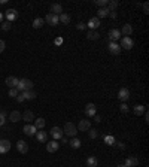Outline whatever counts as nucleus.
<instances>
[{
	"label": "nucleus",
	"instance_id": "1",
	"mask_svg": "<svg viewBox=\"0 0 149 167\" xmlns=\"http://www.w3.org/2000/svg\"><path fill=\"white\" fill-rule=\"evenodd\" d=\"M63 133L67 134L69 137H75L76 133H78V128H76V125L73 123H66L64 128H63Z\"/></svg>",
	"mask_w": 149,
	"mask_h": 167
},
{
	"label": "nucleus",
	"instance_id": "2",
	"mask_svg": "<svg viewBox=\"0 0 149 167\" xmlns=\"http://www.w3.org/2000/svg\"><path fill=\"white\" fill-rule=\"evenodd\" d=\"M18 91H28V89H33V82L30 79H21L17 85Z\"/></svg>",
	"mask_w": 149,
	"mask_h": 167
},
{
	"label": "nucleus",
	"instance_id": "3",
	"mask_svg": "<svg viewBox=\"0 0 149 167\" xmlns=\"http://www.w3.org/2000/svg\"><path fill=\"white\" fill-rule=\"evenodd\" d=\"M119 46H121V49H127V51H130L133 46H134V42H133V39L131 37H121V44H119Z\"/></svg>",
	"mask_w": 149,
	"mask_h": 167
},
{
	"label": "nucleus",
	"instance_id": "4",
	"mask_svg": "<svg viewBox=\"0 0 149 167\" xmlns=\"http://www.w3.org/2000/svg\"><path fill=\"white\" fill-rule=\"evenodd\" d=\"M107 51H109L112 55H119L121 46H119V44H116V42H109V45H107Z\"/></svg>",
	"mask_w": 149,
	"mask_h": 167
},
{
	"label": "nucleus",
	"instance_id": "5",
	"mask_svg": "<svg viewBox=\"0 0 149 167\" xmlns=\"http://www.w3.org/2000/svg\"><path fill=\"white\" fill-rule=\"evenodd\" d=\"M5 17H6L8 22L17 21V20H18V11H17V9H8L6 13H5Z\"/></svg>",
	"mask_w": 149,
	"mask_h": 167
},
{
	"label": "nucleus",
	"instance_id": "6",
	"mask_svg": "<svg viewBox=\"0 0 149 167\" xmlns=\"http://www.w3.org/2000/svg\"><path fill=\"white\" fill-rule=\"evenodd\" d=\"M76 128H78V131H88L91 128V123L88 120H80Z\"/></svg>",
	"mask_w": 149,
	"mask_h": 167
},
{
	"label": "nucleus",
	"instance_id": "7",
	"mask_svg": "<svg viewBox=\"0 0 149 167\" xmlns=\"http://www.w3.org/2000/svg\"><path fill=\"white\" fill-rule=\"evenodd\" d=\"M84 112H85V115L87 116H94L95 115V112H97V108H95V104L94 103H88L87 106H85V109H84Z\"/></svg>",
	"mask_w": 149,
	"mask_h": 167
},
{
	"label": "nucleus",
	"instance_id": "8",
	"mask_svg": "<svg viewBox=\"0 0 149 167\" xmlns=\"http://www.w3.org/2000/svg\"><path fill=\"white\" fill-rule=\"evenodd\" d=\"M9 149H11V142L6 139H2L0 140V154H6V152H9Z\"/></svg>",
	"mask_w": 149,
	"mask_h": 167
},
{
	"label": "nucleus",
	"instance_id": "9",
	"mask_svg": "<svg viewBox=\"0 0 149 167\" xmlns=\"http://www.w3.org/2000/svg\"><path fill=\"white\" fill-rule=\"evenodd\" d=\"M118 99L122 101H127L128 99H130V91H128V88H121L119 91H118Z\"/></svg>",
	"mask_w": 149,
	"mask_h": 167
},
{
	"label": "nucleus",
	"instance_id": "10",
	"mask_svg": "<svg viewBox=\"0 0 149 167\" xmlns=\"http://www.w3.org/2000/svg\"><path fill=\"white\" fill-rule=\"evenodd\" d=\"M51 136H52L55 140H60V139L64 136L63 128H60V127H52V128H51Z\"/></svg>",
	"mask_w": 149,
	"mask_h": 167
},
{
	"label": "nucleus",
	"instance_id": "11",
	"mask_svg": "<svg viewBox=\"0 0 149 167\" xmlns=\"http://www.w3.org/2000/svg\"><path fill=\"white\" fill-rule=\"evenodd\" d=\"M24 134H27V136H35L37 133V128H36L35 125H32V124H25L23 128Z\"/></svg>",
	"mask_w": 149,
	"mask_h": 167
},
{
	"label": "nucleus",
	"instance_id": "12",
	"mask_svg": "<svg viewBox=\"0 0 149 167\" xmlns=\"http://www.w3.org/2000/svg\"><path fill=\"white\" fill-rule=\"evenodd\" d=\"M45 21L49 24V25H57L60 20H58V15H54V13H48L45 17Z\"/></svg>",
	"mask_w": 149,
	"mask_h": 167
},
{
	"label": "nucleus",
	"instance_id": "13",
	"mask_svg": "<svg viewBox=\"0 0 149 167\" xmlns=\"http://www.w3.org/2000/svg\"><path fill=\"white\" fill-rule=\"evenodd\" d=\"M58 148H60V143H58L57 140H52V142H48V143H46V151L51 152V154H52V152H57Z\"/></svg>",
	"mask_w": 149,
	"mask_h": 167
},
{
	"label": "nucleus",
	"instance_id": "14",
	"mask_svg": "<svg viewBox=\"0 0 149 167\" xmlns=\"http://www.w3.org/2000/svg\"><path fill=\"white\" fill-rule=\"evenodd\" d=\"M17 149H18V152H21V154H27V152H28V145H27V142L18 140V142H17Z\"/></svg>",
	"mask_w": 149,
	"mask_h": 167
},
{
	"label": "nucleus",
	"instance_id": "15",
	"mask_svg": "<svg viewBox=\"0 0 149 167\" xmlns=\"http://www.w3.org/2000/svg\"><path fill=\"white\" fill-rule=\"evenodd\" d=\"M119 32H121V36H124V37H130L131 33H133V27H131V24H124L122 30H119Z\"/></svg>",
	"mask_w": 149,
	"mask_h": 167
},
{
	"label": "nucleus",
	"instance_id": "16",
	"mask_svg": "<svg viewBox=\"0 0 149 167\" xmlns=\"http://www.w3.org/2000/svg\"><path fill=\"white\" fill-rule=\"evenodd\" d=\"M109 39H110V42H116L118 39H121V32L118 28H112L109 32Z\"/></svg>",
	"mask_w": 149,
	"mask_h": 167
},
{
	"label": "nucleus",
	"instance_id": "17",
	"mask_svg": "<svg viewBox=\"0 0 149 167\" xmlns=\"http://www.w3.org/2000/svg\"><path fill=\"white\" fill-rule=\"evenodd\" d=\"M5 82H6V85H8L9 88H17V85H18L20 79H17L15 76H8Z\"/></svg>",
	"mask_w": 149,
	"mask_h": 167
},
{
	"label": "nucleus",
	"instance_id": "18",
	"mask_svg": "<svg viewBox=\"0 0 149 167\" xmlns=\"http://www.w3.org/2000/svg\"><path fill=\"white\" fill-rule=\"evenodd\" d=\"M124 166L125 167H137L139 166V160L136 157H128L125 160V163H124Z\"/></svg>",
	"mask_w": 149,
	"mask_h": 167
},
{
	"label": "nucleus",
	"instance_id": "19",
	"mask_svg": "<svg viewBox=\"0 0 149 167\" xmlns=\"http://www.w3.org/2000/svg\"><path fill=\"white\" fill-rule=\"evenodd\" d=\"M87 25H88L91 30H95V28H99V27H100V20H99L97 17H92L91 20L88 21V24H87Z\"/></svg>",
	"mask_w": 149,
	"mask_h": 167
},
{
	"label": "nucleus",
	"instance_id": "20",
	"mask_svg": "<svg viewBox=\"0 0 149 167\" xmlns=\"http://www.w3.org/2000/svg\"><path fill=\"white\" fill-rule=\"evenodd\" d=\"M9 120H11L12 123H18L20 120H23V115L18 111H12L11 113H9Z\"/></svg>",
	"mask_w": 149,
	"mask_h": 167
},
{
	"label": "nucleus",
	"instance_id": "21",
	"mask_svg": "<svg viewBox=\"0 0 149 167\" xmlns=\"http://www.w3.org/2000/svg\"><path fill=\"white\" fill-rule=\"evenodd\" d=\"M51 13H54V15H61V13H63V6L58 5V3H52V5H51Z\"/></svg>",
	"mask_w": 149,
	"mask_h": 167
},
{
	"label": "nucleus",
	"instance_id": "22",
	"mask_svg": "<svg viewBox=\"0 0 149 167\" xmlns=\"http://www.w3.org/2000/svg\"><path fill=\"white\" fill-rule=\"evenodd\" d=\"M23 120L25 121V123H32L33 120H36V118H35V113H33L32 111H25L23 113Z\"/></svg>",
	"mask_w": 149,
	"mask_h": 167
},
{
	"label": "nucleus",
	"instance_id": "23",
	"mask_svg": "<svg viewBox=\"0 0 149 167\" xmlns=\"http://www.w3.org/2000/svg\"><path fill=\"white\" fill-rule=\"evenodd\" d=\"M36 139H37V142H40V143H46V139H48V134L45 133V131H37V133L35 134Z\"/></svg>",
	"mask_w": 149,
	"mask_h": 167
},
{
	"label": "nucleus",
	"instance_id": "24",
	"mask_svg": "<svg viewBox=\"0 0 149 167\" xmlns=\"http://www.w3.org/2000/svg\"><path fill=\"white\" fill-rule=\"evenodd\" d=\"M21 94L24 96V99H25V100H33V99H36V96H37V94H36L33 89H28V91H23Z\"/></svg>",
	"mask_w": 149,
	"mask_h": 167
},
{
	"label": "nucleus",
	"instance_id": "25",
	"mask_svg": "<svg viewBox=\"0 0 149 167\" xmlns=\"http://www.w3.org/2000/svg\"><path fill=\"white\" fill-rule=\"evenodd\" d=\"M145 111H146V106H143V104H136V106H134V109H133L134 115H137V116L143 115V113H145Z\"/></svg>",
	"mask_w": 149,
	"mask_h": 167
},
{
	"label": "nucleus",
	"instance_id": "26",
	"mask_svg": "<svg viewBox=\"0 0 149 167\" xmlns=\"http://www.w3.org/2000/svg\"><path fill=\"white\" fill-rule=\"evenodd\" d=\"M45 118H37V120H35V127L37 128V130H43L45 128Z\"/></svg>",
	"mask_w": 149,
	"mask_h": 167
},
{
	"label": "nucleus",
	"instance_id": "27",
	"mask_svg": "<svg viewBox=\"0 0 149 167\" xmlns=\"http://www.w3.org/2000/svg\"><path fill=\"white\" fill-rule=\"evenodd\" d=\"M109 15V9L107 8H100L99 11H97V18L100 20V18H106Z\"/></svg>",
	"mask_w": 149,
	"mask_h": 167
},
{
	"label": "nucleus",
	"instance_id": "28",
	"mask_svg": "<svg viewBox=\"0 0 149 167\" xmlns=\"http://www.w3.org/2000/svg\"><path fill=\"white\" fill-rule=\"evenodd\" d=\"M97 164H99V160L95 157H88L87 158V166L88 167H95Z\"/></svg>",
	"mask_w": 149,
	"mask_h": 167
},
{
	"label": "nucleus",
	"instance_id": "29",
	"mask_svg": "<svg viewBox=\"0 0 149 167\" xmlns=\"http://www.w3.org/2000/svg\"><path fill=\"white\" fill-rule=\"evenodd\" d=\"M118 2L116 0H109V3H107V9H109V12H114L116 11V8H118Z\"/></svg>",
	"mask_w": 149,
	"mask_h": 167
},
{
	"label": "nucleus",
	"instance_id": "30",
	"mask_svg": "<svg viewBox=\"0 0 149 167\" xmlns=\"http://www.w3.org/2000/svg\"><path fill=\"white\" fill-rule=\"evenodd\" d=\"M43 24H45L43 18H36V20H33V28H40Z\"/></svg>",
	"mask_w": 149,
	"mask_h": 167
},
{
	"label": "nucleus",
	"instance_id": "31",
	"mask_svg": "<svg viewBox=\"0 0 149 167\" xmlns=\"http://www.w3.org/2000/svg\"><path fill=\"white\" fill-rule=\"evenodd\" d=\"M87 37H88L90 40H97V39L100 37V34L97 33L95 30H90V32H88V34H87Z\"/></svg>",
	"mask_w": 149,
	"mask_h": 167
},
{
	"label": "nucleus",
	"instance_id": "32",
	"mask_svg": "<svg viewBox=\"0 0 149 167\" xmlns=\"http://www.w3.org/2000/svg\"><path fill=\"white\" fill-rule=\"evenodd\" d=\"M69 145L73 148V149H78V148H80V140L79 139H76V137H72V140L69 142Z\"/></svg>",
	"mask_w": 149,
	"mask_h": 167
},
{
	"label": "nucleus",
	"instance_id": "33",
	"mask_svg": "<svg viewBox=\"0 0 149 167\" xmlns=\"http://www.w3.org/2000/svg\"><path fill=\"white\" fill-rule=\"evenodd\" d=\"M58 20L63 22V24H69L70 22V15H67V13H61V15H58Z\"/></svg>",
	"mask_w": 149,
	"mask_h": 167
},
{
	"label": "nucleus",
	"instance_id": "34",
	"mask_svg": "<svg viewBox=\"0 0 149 167\" xmlns=\"http://www.w3.org/2000/svg\"><path fill=\"white\" fill-rule=\"evenodd\" d=\"M6 116H8V113L5 111H0V127L2 125H5V123H6Z\"/></svg>",
	"mask_w": 149,
	"mask_h": 167
},
{
	"label": "nucleus",
	"instance_id": "35",
	"mask_svg": "<svg viewBox=\"0 0 149 167\" xmlns=\"http://www.w3.org/2000/svg\"><path fill=\"white\" fill-rule=\"evenodd\" d=\"M94 3H95L97 6H100V8H106L107 3H109V0H95Z\"/></svg>",
	"mask_w": 149,
	"mask_h": 167
},
{
	"label": "nucleus",
	"instance_id": "36",
	"mask_svg": "<svg viewBox=\"0 0 149 167\" xmlns=\"http://www.w3.org/2000/svg\"><path fill=\"white\" fill-rule=\"evenodd\" d=\"M104 142H106L107 145H115V139L112 136H104Z\"/></svg>",
	"mask_w": 149,
	"mask_h": 167
},
{
	"label": "nucleus",
	"instance_id": "37",
	"mask_svg": "<svg viewBox=\"0 0 149 167\" xmlns=\"http://www.w3.org/2000/svg\"><path fill=\"white\" fill-rule=\"evenodd\" d=\"M20 94V91L17 88H9V97H17Z\"/></svg>",
	"mask_w": 149,
	"mask_h": 167
},
{
	"label": "nucleus",
	"instance_id": "38",
	"mask_svg": "<svg viewBox=\"0 0 149 167\" xmlns=\"http://www.w3.org/2000/svg\"><path fill=\"white\" fill-rule=\"evenodd\" d=\"M88 136H90L91 139H95V137L99 136V131H97L95 128H92V130H90V133H88Z\"/></svg>",
	"mask_w": 149,
	"mask_h": 167
},
{
	"label": "nucleus",
	"instance_id": "39",
	"mask_svg": "<svg viewBox=\"0 0 149 167\" xmlns=\"http://www.w3.org/2000/svg\"><path fill=\"white\" fill-rule=\"evenodd\" d=\"M119 111L122 112V113H127V112H128V106H127L125 103H121V106H119Z\"/></svg>",
	"mask_w": 149,
	"mask_h": 167
},
{
	"label": "nucleus",
	"instance_id": "40",
	"mask_svg": "<svg viewBox=\"0 0 149 167\" xmlns=\"http://www.w3.org/2000/svg\"><path fill=\"white\" fill-rule=\"evenodd\" d=\"M2 30H3V32H8V30H11V24H9V22H5V24H2Z\"/></svg>",
	"mask_w": 149,
	"mask_h": 167
},
{
	"label": "nucleus",
	"instance_id": "41",
	"mask_svg": "<svg viewBox=\"0 0 149 167\" xmlns=\"http://www.w3.org/2000/svg\"><path fill=\"white\" fill-rule=\"evenodd\" d=\"M76 28H78V30H85V28H87V24H84V22H78V24H76Z\"/></svg>",
	"mask_w": 149,
	"mask_h": 167
},
{
	"label": "nucleus",
	"instance_id": "42",
	"mask_svg": "<svg viewBox=\"0 0 149 167\" xmlns=\"http://www.w3.org/2000/svg\"><path fill=\"white\" fill-rule=\"evenodd\" d=\"M5 48H6V44H5V40H2V39H0V54L5 51Z\"/></svg>",
	"mask_w": 149,
	"mask_h": 167
},
{
	"label": "nucleus",
	"instance_id": "43",
	"mask_svg": "<svg viewBox=\"0 0 149 167\" xmlns=\"http://www.w3.org/2000/svg\"><path fill=\"white\" fill-rule=\"evenodd\" d=\"M142 8H143V12L148 15V13H149V5H148V3H143V5H142Z\"/></svg>",
	"mask_w": 149,
	"mask_h": 167
},
{
	"label": "nucleus",
	"instance_id": "44",
	"mask_svg": "<svg viewBox=\"0 0 149 167\" xmlns=\"http://www.w3.org/2000/svg\"><path fill=\"white\" fill-rule=\"evenodd\" d=\"M92 118H94V121H95V123H102V116H100V115H94Z\"/></svg>",
	"mask_w": 149,
	"mask_h": 167
},
{
	"label": "nucleus",
	"instance_id": "45",
	"mask_svg": "<svg viewBox=\"0 0 149 167\" xmlns=\"http://www.w3.org/2000/svg\"><path fill=\"white\" fill-rule=\"evenodd\" d=\"M17 100L20 101V103H23V101L25 100V99H24V96H23V94H18V96H17Z\"/></svg>",
	"mask_w": 149,
	"mask_h": 167
},
{
	"label": "nucleus",
	"instance_id": "46",
	"mask_svg": "<svg viewBox=\"0 0 149 167\" xmlns=\"http://www.w3.org/2000/svg\"><path fill=\"white\" fill-rule=\"evenodd\" d=\"M107 17H110V18H116V11H114V12H109V15H107Z\"/></svg>",
	"mask_w": 149,
	"mask_h": 167
},
{
	"label": "nucleus",
	"instance_id": "47",
	"mask_svg": "<svg viewBox=\"0 0 149 167\" xmlns=\"http://www.w3.org/2000/svg\"><path fill=\"white\" fill-rule=\"evenodd\" d=\"M145 121H146V123H149V113L146 111H145Z\"/></svg>",
	"mask_w": 149,
	"mask_h": 167
},
{
	"label": "nucleus",
	"instance_id": "48",
	"mask_svg": "<svg viewBox=\"0 0 149 167\" xmlns=\"http://www.w3.org/2000/svg\"><path fill=\"white\" fill-rule=\"evenodd\" d=\"M61 44H63V39H60V37L55 39V45H61Z\"/></svg>",
	"mask_w": 149,
	"mask_h": 167
},
{
	"label": "nucleus",
	"instance_id": "49",
	"mask_svg": "<svg viewBox=\"0 0 149 167\" xmlns=\"http://www.w3.org/2000/svg\"><path fill=\"white\" fill-rule=\"evenodd\" d=\"M3 21V13H2V12H0V22Z\"/></svg>",
	"mask_w": 149,
	"mask_h": 167
},
{
	"label": "nucleus",
	"instance_id": "50",
	"mask_svg": "<svg viewBox=\"0 0 149 167\" xmlns=\"http://www.w3.org/2000/svg\"><path fill=\"white\" fill-rule=\"evenodd\" d=\"M116 167H125V166H124V164H118Z\"/></svg>",
	"mask_w": 149,
	"mask_h": 167
}]
</instances>
